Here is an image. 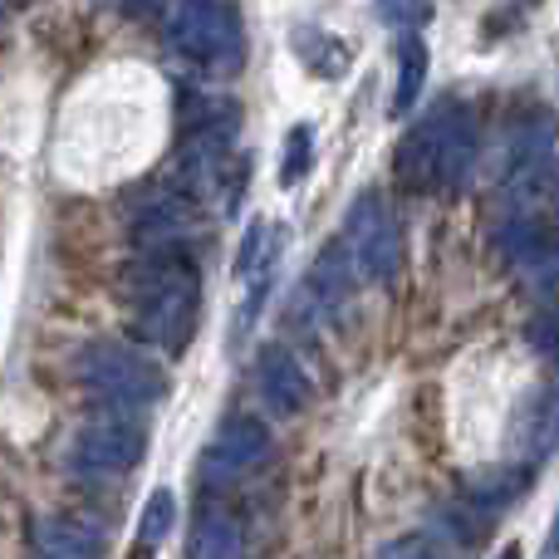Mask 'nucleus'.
<instances>
[{
    "instance_id": "20e7f679",
    "label": "nucleus",
    "mask_w": 559,
    "mask_h": 559,
    "mask_svg": "<svg viewBox=\"0 0 559 559\" xmlns=\"http://www.w3.org/2000/svg\"><path fill=\"white\" fill-rule=\"evenodd\" d=\"M163 39L177 59L206 69V74H231L246 59V25L231 0H177L163 25Z\"/></svg>"
},
{
    "instance_id": "f257e3e1",
    "label": "nucleus",
    "mask_w": 559,
    "mask_h": 559,
    "mask_svg": "<svg viewBox=\"0 0 559 559\" xmlns=\"http://www.w3.org/2000/svg\"><path fill=\"white\" fill-rule=\"evenodd\" d=\"M128 305H133V329L157 354H182L192 344L197 314H202V271L187 255L147 251L128 265L123 275Z\"/></svg>"
},
{
    "instance_id": "f03ea898",
    "label": "nucleus",
    "mask_w": 559,
    "mask_h": 559,
    "mask_svg": "<svg viewBox=\"0 0 559 559\" xmlns=\"http://www.w3.org/2000/svg\"><path fill=\"white\" fill-rule=\"evenodd\" d=\"M476 147H481V138H476L472 108L462 98H442L403 133V143L393 153V173L407 192L452 197L472 177Z\"/></svg>"
},
{
    "instance_id": "412c9836",
    "label": "nucleus",
    "mask_w": 559,
    "mask_h": 559,
    "mask_svg": "<svg viewBox=\"0 0 559 559\" xmlns=\"http://www.w3.org/2000/svg\"><path fill=\"white\" fill-rule=\"evenodd\" d=\"M373 15L393 29H417L432 20V0H373Z\"/></svg>"
},
{
    "instance_id": "2eb2a0df",
    "label": "nucleus",
    "mask_w": 559,
    "mask_h": 559,
    "mask_svg": "<svg viewBox=\"0 0 559 559\" xmlns=\"http://www.w3.org/2000/svg\"><path fill=\"white\" fill-rule=\"evenodd\" d=\"M427 45L417 29H407L397 39V88H393V114H413V104L423 98V84H427Z\"/></svg>"
},
{
    "instance_id": "1a4fd4ad",
    "label": "nucleus",
    "mask_w": 559,
    "mask_h": 559,
    "mask_svg": "<svg viewBox=\"0 0 559 559\" xmlns=\"http://www.w3.org/2000/svg\"><path fill=\"white\" fill-rule=\"evenodd\" d=\"M555 447H559V388L540 383L521 397V407L511 417V452L515 462L540 466Z\"/></svg>"
},
{
    "instance_id": "9d476101",
    "label": "nucleus",
    "mask_w": 559,
    "mask_h": 559,
    "mask_svg": "<svg viewBox=\"0 0 559 559\" xmlns=\"http://www.w3.org/2000/svg\"><path fill=\"white\" fill-rule=\"evenodd\" d=\"M358 280L364 275H358L344 236H334V241L314 255V265H309V275H305V309L309 314H338V309L348 305V295H354Z\"/></svg>"
},
{
    "instance_id": "f3484780",
    "label": "nucleus",
    "mask_w": 559,
    "mask_h": 559,
    "mask_svg": "<svg viewBox=\"0 0 559 559\" xmlns=\"http://www.w3.org/2000/svg\"><path fill=\"white\" fill-rule=\"evenodd\" d=\"M173 525H177V496L167 491V486H157L143 501V511H138V545L157 550V545L173 535Z\"/></svg>"
},
{
    "instance_id": "0eeeda50",
    "label": "nucleus",
    "mask_w": 559,
    "mask_h": 559,
    "mask_svg": "<svg viewBox=\"0 0 559 559\" xmlns=\"http://www.w3.org/2000/svg\"><path fill=\"white\" fill-rule=\"evenodd\" d=\"M265 456H271V427H265L261 417L236 413V417H226V423L212 432V442H206L202 476L212 486H226V481H236V476L255 472Z\"/></svg>"
},
{
    "instance_id": "4be33fe9",
    "label": "nucleus",
    "mask_w": 559,
    "mask_h": 559,
    "mask_svg": "<svg viewBox=\"0 0 559 559\" xmlns=\"http://www.w3.org/2000/svg\"><path fill=\"white\" fill-rule=\"evenodd\" d=\"M540 559H559V515H555V525H550V545H545Z\"/></svg>"
},
{
    "instance_id": "6e6552de",
    "label": "nucleus",
    "mask_w": 559,
    "mask_h": 559,
    "mask_svg": "<svg viewBox=\"0 0 559 559\" xmlns=\"http://www.w3.org/2000/svg\"><path fill=\"white\" fill-rule=\"evenodd\" d=\"M255 393H261L265 413L271 417H299L309 407V373L305 364H299L295 348L285 344H261V354H255Z\"/></svg>"
},
{
    "instance_id": "39448f33",
    "label": "nucleus",
    "mask_w": 559,
    "mask_h": 559,
    "mask_svg": "<svg viewBox=\"0 0 559 559\" xmlns=\"http://www.w3.org/2000/svg\"><path fill=\"white\" fill-rule=\"evenodd\" d=\"M344 246L354 255L358 275L373 280V285H393L403 275L407 246H403V226H397V212L383 192H358L354 206L344 216Z\"/></svg>"
},
{
    "instance_id": "9b49d317",
    "label": "nucleus",
    "mask_w": 559,
    "mask_h": 559,
    "mask_svg": "<svg viewBox=\"0 0 559 559\" xmlns=\"http://www.w3.org/2000/svg\"><path fill=\"white\" fill-rule=\"evenodd\" d=\"M535 466L531 462H496V466H476L462 476V501H472L481 515H501L531 491Z\"/></svg>"
},
{
    "instance_id": "6ab92c4d",
    "label": "nucleus",
    "mask_w": 559,
    "mask_h": 559,
    "mask_svg": "<svg viewBox=\"0 0 559 559\" xmlns=\"http://www.w3.org/2000/svg\"><path fill=\"white\" fill-rule=\"evenodd\" d=\"M309 163H314V128L295 123L285 138V157H280V187H295L309 173Z\"/></svg>"
},
{
    "instance_id": "4468645a",
    "label": "nucleus",
    "mask_w": 559,
    "mask_h": 559,
    "mask_svg": "<svg viewBox=\"0 0 559 559\" xmlns=\"http://www.w3.org/2000/svg\"><path fill=\"white\" fill-rule=\"evenodd\" d=\"M187 559H246V531L231 511L202 506L187 531Z\"/></svg>"
},
{
    "instance_id": "ddd939ff",
    "label": "nucleus",
    "mask_w": 559,
    "mask_h": 559,
    "mask_svg": "<svg viewBox=\"0 0 559 559\" xmlns=\"http://www.w3.org/2000/svg\"><path fill=\"white\" fill-rule=\"evenodd\" d=\"M39 559H98L104 555V525L84 515H39L29 535Z\"/></svg>"
},
{
    "instance_id": "5701e85b",
    "label": "nucleus",
    "mask_w": 559,
    "mask_h": 559,
    "mask_svg": "<svg viewBox=\"0 0 559 559\" xmlns=\"http://www.w3.org/2000/svg\"><path fill=\"white\" fill-rule=\"evenodd\" d=\"M496 559H521V545H506V550L496 555Z\"/></svg>"
},
{
    "instance_id": "f8f14e48",
    "label": "nucleus",
    "mask_w": 559,
    "mask_h": 559,
    "mask_svg": "<svg viewBox=\"0 0 559 559\" xmlns=\"http://www.w3.org/2000/svg\"><path fill=\"white\" fill-rule=\"evenodd\" d=\"M192 216H197V202L187 192H177V187L173 192H153L133 222V241L143 251H167V246H177L192 231Z\"/></svg>"
},
{
    "instance_id": "aec40b11",
    "label": "nucleus",
    "mask_w": 559,
    "mask_h": 559,
    "mask_svg": "<svg viewBox=\"0 0 559 559\" xmlns=\"http://www.w3.org/2000/svg\"><path fill=\"white\" fill-rule=\"evenodd\" d=\"M378 559H462V550H447L442 535H397V540H388Z\"/></svg>"
},
{
    "instance_id": "7ed1b4c3",
    "label": "nucleus",
    "mask_w": 559,
    "mask_h": 559,
    "mask_svg": "<svg viewBox=\"0 0 559 559\" xmlns=\"http://www.w3.org/2000/svg\"><path fill=\"white\" fill-rule=\"evenodd\" d=\"M74 373L114 413H143V407L163 403L167 393L163 364L133 344H118V338H88L74 354Z\"/></svg>"
},
{
    "instance_id": "a211bd4d",
    "label": "nucleus",
    "mask_w": 559,
    "mask_h": 559,
    "mask_svg": "<svg viewBox=\"0 0 559 559\" xmlns=\"http://www.w3.org/2000/svg\"><path fill=\"white\" fill-rule=\"evenodd\" d=\"M525 344H531L535 358H545V368L559 373V305H540L525 324Z\"/></svg>"
},
{
    "instance_id": "423d86ee",
    "label": "nucleus",
    "mask_w": 559,
    "mask_h": 559,
    "mask_svg": "<svg viewBox=\"0 0 559 559\" xmlns=\"http://www.w3.org/2000/svg\"><path fill=\"white\" fill-rule=\"evenodd\" d=\"M147 456V427L133 423V413H114L108 417H88L69 442V472L79 476H123L133 472Z\"/></svg>"
},
{
    "instance_id": "dca6fc26",
    "label": "nucleus",
    "mask_w": 559,
    "mask_h": 559,
    "mask_svg": "<svg viewBox=\"0 0 559 559\" xmlns=\"http://www.w3.org/2000/svg\"><path fill=\"white\" fill-rule=\"evenodd\" d=\"M275 255H280V226L255 222L241 241V265H236V271H241V280H265L275 265Z\"/></svg>"
}]
</instances>
